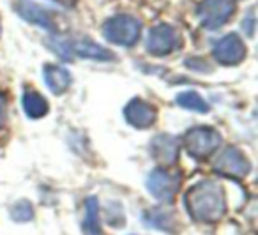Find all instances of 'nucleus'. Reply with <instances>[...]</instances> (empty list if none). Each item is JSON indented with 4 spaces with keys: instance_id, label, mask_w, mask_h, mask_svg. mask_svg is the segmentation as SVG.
I'll return each instance as SVG.
<instances>
[{
    "instance_id": "nucleus-6",
    "label": "nucleus",
    "mask_w": 258,
    "mask_h": 235,
    "mask_svg": "<svg viewBox=\"0 0 258 235\" xmlns=\"http://www.w3.org/2000/svg\"><path fill=\"white\" fill-rule=\"evenodd\" d=\"M145 43H147L145 46H147L149 53L156 55V57H165L179 46V36H177L173 27L166 25V23H159L151 29Z\"/></svg>"
},
{
    "instance_id": "nucleus-10",
    "label": "nucleus",
    "mask_w": 258,
    "mask_h": 235,
    "mask_svg": "<svg viewBox=\"0 0 258 235\" xmlns=\"http://www.w3.org/2000/svg\"><path fill=\"white\" fill-rule=\"evenodd\" d=\"M66 46H68V53L71 61L75 55L82 58H92V61H113L115 58L113 51L99 46L97 43H94L92 39H87V37L66 39Z\"/></svg>"
},
{
    "instance_id": "nucleus-18",
    "label": "nucleus",
    "mask_w": 258,
    "mask_h": 235,
    "mask_svg": "<svg viewBox=\"0 0 258 235\" xmlns=\"http://www.w3.org/2000/svg\"><path fill=\"white\" fill-rule=\"evenodd\" d=\"M11 217L15 221H18V223H27V221H30L34 217L32 203L27 202V200H20V202H16L11 209Z\"/></svg>"
},
{
    "instance_id": "nucleus-12",
    "label": "nucleus",
    "mask_w": 258,
    "mask_h": 235,
    "mask_svg": "<svg viewBox=\"0 0 258 235\" xmlns=\"http://www.w3.org/2000/svg\"><path fill=\"white\" fill-rule=\"evenodd\" d=\"M151 152L156 161L170 166V164L175 163L177 156H179V142L172 135H159L152 140Z\"/></svg>"
},
{
    "instance_id": "nucleus-8",
    "label": "nucleus",
    "mask_w": 258,
    "mask_h": 235,
    "mask_svg": "<svg viewBox=\"0 0 258 235\" xmlns=\"http://www.w3.org/2000/svg\"><path fill=\"white\" fill-rule=\"evenodd\" d=\"M214 58L223 66H237L246 57V46L237 34H228L214 44Z\"/></svg>"
},
{
    "instance_id": "nucleus-7",
    "label": "nucleus",
    "mask_w": 258,
    "mask_h": 235,
    "mask_svg": "<svg viewBox=\"0 0 258 235\" xmlns=\"http://www.w3.org/2000/svg\"><path fill=\"white\" fill-rule=\"evenodd\" d=\"M214 170L218 171V173L226 175V177L242 179L249 173L251 164L239 149L228 147V149L223 150V152L219 154L218 159H216Z\"/></svg>"
},
{
    "instance_id": "nucleus-9",
    "label": "nucleus",
    "mask_w": 258,
    "mask_h": 235,
    "mask_svg": "<svg viewBox=\"0 0 258 235\" xmlns=\"http://www.w3.org/2000/svg\"><path fill=\"white\" fill-rule=\"evenodd\" d=\"M15 9L20 15V18H23L25 22L32 23V25H39V27H43V29L50 30V32L57 30L53 13H51L50 9L32 2V0H18Z\"/></svg>"
},
{
    "instance_id": "nucleus-2",
    "label": "nucleus",
    "mask_w": 258,
    "mask_h": 235,
    "mask_svg": "<svg viewBox=\"0 0 258 235\" xmlns=\"http://www.w3.org/2000/svg\"><path fill=\"white\" fill-rule=\"evenodd\" d=\"M103 36L117 46H133L142 36V23L131 15H117L103 23Z\"/></svg>"
},
{
    "instance_id": "nucleus-11",
    "label": "nucleus",
    "mask_w": 258,
    "mask_h": 235,
    "mask_svg": "<svg viewBox=\"0 0 258 235\" xmlns=\"http://www.w3.org/2000/svg\"><path fill=\"white\" fill-rule=\"evenodd\" d=\"M124 117H125V122L131 124L133 128L147 129L156 122L158 111H156V108L152 106V104L145 103V101L137 97V99L127 103V106H125V110H124Z\"/></svg>"
},
{
    "instance_id": "nucleus-5",
    "label": "nucleus",
    "mask_w": 258,
    "mask_h": 235,
    "mask_svg": "<svg viewBox=\"0 0 258 235\" xmlns=\"http://www.w3.org/2000/svg\"><path fill=\"white\" fill-rule=\"evenodd\" d=\"M147 189L158 202L172 203L180 188V173H172L163 168L154 170L147 177Z\"/></svg>"
},
{
    "instance_id": "nucleus-1",
    "label": "nucleus",
    "mask_w": 258,
    "mask_h": 235,
    "mask_svg": "<svg viewBox=\"0 0 258 235\" xmlns=\"http://www.w3.org/2000/svg\"><path fill=\"white\" fill-rule=\"evenodd\" d=\"M186 209L195 221L214 223L226 212L225 191L216 182H198L186 193Z\"/></svg>"
},
{
    "instance_id": "nucleus-3",
    "label": "nucleus",
    "mask_w": 258,
    "mask_h": 235,
    "mask_svg": "<svg viewBox=\"0 0 258 235\" xmlns=\"http://www.w3.org/2000/svg\"><path fill=\"white\" fill-rule=\"evenodd\" d=\"M219 143H221V135L207 126H198L184 135V147L197 159L212 156L218 150Z\"/></svg>"
},
{
    "instance_id": "nucleus-4",
    "label": "nucleus",
    "mask_w": 258,
    "mask_h": 235,
    "mask_svg": "<svg viewBox=\"0 0 258 235\" xmlns=\"http://www.w3.org/2000/svg\"><path fill=\"white\" fill-rule=\"evenodd\" d=\"M235 11V0H202L198 4L197 15L202 27L216 30L223 27Z\"/></svg>"
},
{
    "instance_id": "nucleus-14",
    "label": "nucleus",
    "mask_w": 258,
    "mask_h": 235,
    "mask_svg": "<svg viewBox=\"0 0 258 235\" xmlns=\"http://www.w3.org/2000/svg\"><path fill=\"white\" fill-rule=\"evenodd\" d=\"M85 235H103L99 221V202L97 198L90 196L85 202V221H83Z\"/></svg>"
},
{
    "instance_id": "nucleus-13",
    "label": "nucleus",
    "mask_w": 258,
    "mask_h": 235,
    "mask_svg": "<svg viewBox=\"0 0 258 235\" xmlns=\"http://www.w3.org/2000/svg\"><path fill=\"white\" fill-rule=\"evenodd\" d=\"M44 83L46 87L51 90L53 94H62L69 89L71 85V73L68 69L60 68V66H53V64H48L44 66Z\"/></svg>"
},
{
    "instance_id": "nucleus-16",
    "label": "nucleus",
    "mask_w": 258,
    "mask_h": 235,
    "mask_svg": "<svg viewBox=\"0 0 258 235\" xmlns=\"http://www.w3.org/2000/svg\"><path fill=\"white\" fill-rule=\"evenodd\" d=\"M177 104L182 106L184 110H191V111H198V113H207L209 111V104L205 103V99L195 90H186V92H180L175 97Z\"/></svg>"
},
{
    "instance_id": "nucleus-19",
    "label": "nucleus",
    "mask_w": 258,
    "mask_h": 235,
    "mask_svg": "<svg viewBox=\"0 0 258 235\" xmlns=\"http://www.w3.org/2000/svg\"><path fill=\"white\" fill-rule=\"evenodd\" d=\"M4 115H6V99H4V96L0 94V121L4 119Z\"/></svg>"
},
{
    "instance_id": "nucleus-15",
    "label": "nucleus",
    "mask_w": 258,
    "mask_h": 235,
    "mask_svg": "<svg viewBox=\"0 0 258 235\" xmlns=\"http://www.w3.org/2000/svg\"><path fill=\"white\" fill-rule=\"evenodd\" d=\"M23 110L30 119H41L48 113V103L41 94L29 90L23 94Z\"/></svg>"
},
{
    "instance_id": "nucleus-17",
    "label": "nucleus",
    "mask_w": 258,
    "mask_h": 235,
    "mask_svg": "<svg viewBox=\"0 0 258 235\" xmlns=\"http://www.w3.org/2000/svg\"><path fill=\"white\" fill-rule=\"evenodd\" d=\"M144 219L152 228H158L163 231H173V216L166 210H149L147 214H144Z\"/></svg>"
}]
</instances>
